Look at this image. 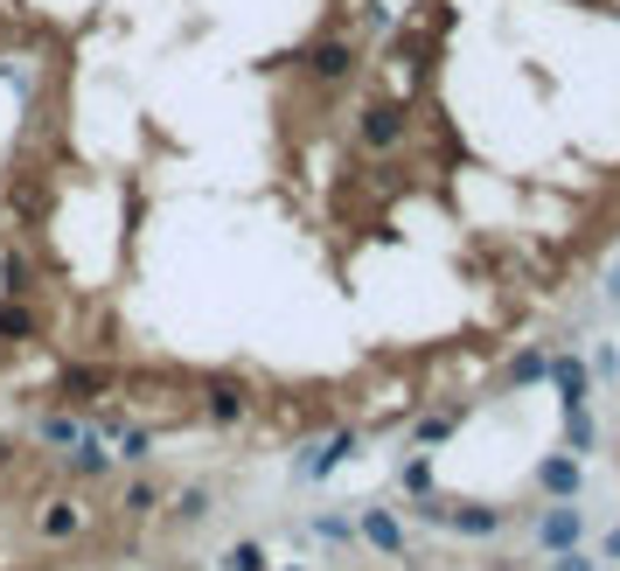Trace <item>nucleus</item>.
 <instances>
[{
  "instance_id": "1",
  "label": "nucleus",
  "mask_w": 620,
  "mask_h": 571,
  "mask_svg": "<svg viewBox=\"0 0 620 571\" xmlns=\"http://www.w3.org/2000/svg\"><path fill=\"white\" fill-rule=\"evenodd\" d=\"M91 523H98V509L77 495V488H70V495H42V502H36V537L49 543V551H63V543H84Z\"/></svg>"
},
{
  "instance_id": "2",
  "label": "nucleus",
  "mask_w": 620,
  "mask_h": 571,
  "mask_svg": "<svg viewBox=\"0 0 620 571\" xmlns=\"http://www.w3.org/2000/svg\"><path fill=\"white\" fill-rule=\"evenodd\" d=\"M411 515H419V523H447V530H460V537H496V530L509 523V509H488V502H439V495H419V502H411Z\"/></svg>"
},
{
  "instance_id": "3",
  "label": "nucleus",
  "mask_w": 620,
  "mask_h": 571,
  "mask_svg": "<svg viewBox=\"0 0 620 571\" xmlns=\"http://www.w3.org/2000/svg\"><path fill=\"white\" fill-rule=\"evenodd\" d=\"M404 133H411V119H404L398 98H363V112H356V147L363 153H398Z\"/></svg>"
},
{
  "instance_id": "4",
  "label": "nucleus",
  "mask_w": 620,
  "mask_h": 571,
  "mask_svg": "<svg viewBox=\"0 0 620 571\" xmlns=\"http://www.w3.org/2000/svg\"><path fill=\"white\" fill-rule=\"evenodd\" d=\"M119 391V377L106 370V362H63V377H57V391H49V404L57 411H91L98 398H112Z\"/></svg>"
},
{
  "instance_id": "5",
  "label": "nucleus",
  "mask_w": 620,
  "mask_h": 571,
  "mask_svg": "<svg viewBox=\"0 0 620 571\" xmlns=\"http://www.w3.org/2000/svg\"><path fill=\"white\" fill-rule=\"evenodd\" d=\"M196 411H202L210 425H244V419H251V383H244V377H202Z\"/></svg>"
},
{
  "instance_id": "6",
  "label": "nucleus",
  "mask_w": 620,
  "mask_h": 571,
  "mask_svg": "<svg viewBox=\"0 0 620 571\" xmlns=\"http://www.w3.org/2000/svg\"><path fill=\"white\" fill-rule=\"evenodd\" d=\"M300 63H307V77H314L321 91H342L349 77H356V42H349V36H328V42L307 49Z\"/></svg>"
},
{
  "instance_id": "7",
  "label": "nucleus",
  "mask_w": 620,
  "mask_h": 571,
  "mask_svg": "<svg viewBox=\"0 0 620 571\" xmlns=\"http://www.w3.org/2000/svg\"><path fill=\"white\" fill-rule=\"evenodd\" d=\"M579 537H586V515L572 502H551L544 515H537V543L558 558V551H579Z\"/></svg>"
},
{
  "instance_id": "8",
  "label": "nucleus",
  "mask_w": 620,
  "mask_h": 571,
  "mask_svg": "<svg viewBox=\"0 0 620 571\" xmlns=\"http://www.w3.org/2000/svg\"><path fill=\"white\" fill-rule=\"evenodd\" d=\"M544 383L558 391L564 411H579V404L592 398V362H586V355H551V377H544Z\"/></svg>"
},
{
  "instance_id": "9",
  "label": "nucleus",
  "mask_w": 620,
  "mask_h": 571,
  "mask_svg": "<svg viewBox=\"0 0 620 571\" xmlns=\"http://www.w3.org/2000/svg\"><path fill=\"white\" fill-rule=\"evenodd\" d=\"M356 543H370L377 558H404V523H398V509H363Z\"/></svg>"
},
{
  "instance_id": "10",
  "label": "nucleus",
  "mask_w": 620,
  "mask_h": 571,
  "mask_svg": "<svg viewBox=\"0 0 620 571\" xmlns=\"http://www.w3.org/2000/svg\"><path fill=\"white\" fill-rule=\"evenodd\" d=\"M356 447H363V439H356V432H328L314 453H300V460H293V474H300V481H321V474H334V467H342V460H349Z\"/></svg>"
},
{
  "instance_id": "11",
  "label": "nucleus",
  "mask_w": 620,
  "mask_h": 571,
  "mask_svg": "<svg viewBox=\"0 0 620 571\" xmlns=\"http://www.w3.org/2000/svg\"><path fill=\"white\" fill-rule=\"evenodd\" d=\"M36 334H42L36 300H8V293H0V349H29Z\"/></svg>"
},
{
  "instance_id": "12",
  "label": "nucleus",
  "mask_w": 620,
  "mask_h": 571,
  "mask_svg": "<svg viewBox=\"0 0 620 571\" xmlns=\"http://www.w3.org/2000/svg\"><path fill=\"white\" fill-rule=\"evenodd\" d=\"M0 293H8V300H36L42 293V272H36V258L21 251V244L0 251Z\"/></svg>"
},
{
  "instance_id": "13",
  "label": "nucleus",
  "mask_w": 620,
  "mask_h": 571,
  "mask_svg": "<svg viewBox=\"0 0 620 571\" xmlns=\"http://www.w3.org/2000/svg\"><path fill=\"white\" fill-rule=\"evenodd\" d=\"M112 467H119V460H112V447H106L98 432H91V439H77V447L63 453V474H70V481H106Z\"/></svg>"
},
{
  "instance_id": "14",
  "label": "nucleus",
  "mask_w": 620,
  "mask_h": 571,
  "mask_svg": "<svg viewBox=\"0 0 620 571\" xmlns=\"http://www.w3.org/2000/svg\"><path fill=\"white\" fill-rule=\"evenodd\" d=\"M537 488H544L551 502H579V488H586V474H579V460H572V453H551L544 467H537Z\"/></svg>"
},
{
  "instance_id": "15",
  "label": "nucleus",
  "mask_w": 620,
  "mask_h": 571,
  "mask_svg": "<svg viewBox=\"0 0 620 571\" xmlns=\"http://www.w3.org/2000/svg\"><path fill=\"white\" fill-rule=\"evenodd\" d=\"M0 202H8L21 223H42V217H49V181H36V174H29V181H8Z\"/></svg>"
},
{
  "instance_id": "16",
  "label": "nucleus",
  "mask_w": 620,
  "mask_h": 571,
  "mask_svg": "<svg viewBox=\"0 0 620 571\" xmlns=\"http://www.w3.org/2000/svg\"><path fill=\"white\" fill-rule=\"evenodd\" d=\"M153 509H161V481H147V474H140V481H126V488H119V515H126V523H147Z\"/></svg>"
},
{
  "instance_id": "17",
  "label": "nucleus",
  "mask_w": 620,
  "mask_h": 571,
  "mask_svg": "<svg viewBox=\"0 0 620 571\" xmlns=\"http://www.w3.org/2000/svg\"><path fill=\"white\" fill-rule=\"evenodd\" d=\"M42 439H49L57 453H70L77 439H91V419H77V411H49V419H42Z\"/></svg>"
},
{
  "instance_id": "18",
  "label": "nucleus",
  "mask_w": 620,
  "mask_h": 571,
  "mask_svg": "<svg viewBox=\"0 0 620 571\" xmlns=\"http://www.w3.org/2000/svg\"><path fill=\"white\" fill-rule=\"evenodd\" d=\"M174 523H182V530H196V523H210V488H202V481H189L182 495H174Z\"/></svg>"
},
{
  "instance_id": "19",
  "label": "nucleus",
  "mask_w": 620,
  "mask_h": 571,
  "mask_svg": "<svg viewBox=\"0 0 620 571\" xmlns=\"http://www.w3.org/2000/svg\"><path fill=\"white\" fill-rule=\"evenodd\" d=\"M564 447H572V460L592 453V411H586V404H579V411H564Z\"/></svg>"
},
{
  "instance_id": "20",
  "label": "nucleus",
  "mask_w": 620,
  "mask_h": 571,
  "mask_svg": "<svg viewBox=\"0 0 620 571\" xmlns=\"http://www.w3.org/2000/svg\"><path fill=\"white\" fill-rule=\"evenodd\" d=\"M223 571H266V543H258V537L230 543V551H223Z\"/></svg>"
},
{
  "instance_id": "21",
  "label": "nucleus",
  "mask_w": 620,
  "mask_h": 571,
  "mask_svg": "<svg viewBox=\"0 0 620 571\" xmlns=\"http://www.w3.org/2000/svg\"><path fill=\"white\" fill-rule=\"evenodd\" d=\"M509 377H516V383H544V377H551V355H544V349H523V355L509 362Z\"/></svg>"
},
{
  "instance_id": "22",
  "label": "nucleus",
  "mask_w": 620,
  "mask_h": 571,
  "mask_svg": "<svg viewBox=\"0 0 620 571\" xmlns=\"http://www.w3.org/2000/svg\"><path fill=\"white\" fill-rule=\"evenodd\" d=\"M398 481H404V495H411V502H419V495H432V467H426L419 453H411V460L398 467Z\"/></svg>"
},
{
  "instance_id": "23",
  "label": "nucleus",
  "mask_w": 620,
  "mask_h": 571,
  "mask_svg": "<svg viewBox=\"0 0 620 571\" xmlns=\"http://www.w3.org/2000/svg\"><path fill=\"white\" fill-rule=\"evenodd\" d=\"M447 432H453V411H432V419H419V447H439Z\"/></svg>"
},
{
  "instance_id": "24",
  "label": "nucleus",
  "mask_w": 620,
  "mask_h": 571,
  "mask_svg": "<svg viewBox=\"0 0 620 571\" xmlns=\"http://www.w3.org/2000/svg\"><path fill=\"white\" fill-rule=\"evenodd\" d=\"M314 530H321L328 543H356V523H349V515H314Z\"/></svg>"
},
{
  "instance_id": "25",
  "label": "nucleus",
  "mask_w": 620,
  "mask_h": 571,
  "mask_svg": "<svg viewBox=\"0 0 620 571\" xmlns=\"http://www.w3.org/2000/svg\"><path fill=\"white\" fill-rule=\"evenodd\" d=\"M14 453H21V447H14V432H0V474L14 467Z\"/></svg>"
},
{
  "instance_id": "26",
  "label": "nucleus",
  "mask_w": 620,
  "mask_h": 571,
  "mask_svg": "<svg viewBox=\"0 0 620 571\" xmlns=\"http://www.w3.org/2000/svg\"><path fill=\"white\" fill-rule=\"evenodd\" d=\"M551 571H592V564H586L579 551H558V564H551Z\"/></svg>"
},
{
  "instance_id": "27",
  "label": "nucleus",
  "mask_w": 620,
  "mask_h": 571,
  "mask_svg": "<svg viewBox=\"0 0 620 571\" xmlns=\"http://www.w3.org/2000/svg\"><path fill=\"white\" fill-rule=\"evenodd\" d=\"M600 551H607V564H620V523L607 530V543H600Z\"/></svg>"
},
{
  "instance_id": "28",
  "label": "nucleus",
  "mask_w": 620,
  "mask_h": 571,
  "mask_svg": "<svg viewBox=\"0 0 620 571\" xmlns=\"http://www.w3.org/2000/svg\"><path fill=\"white\" fill-rule=\"evenodd\" d=\"M607 293H613V300H620V272H613V286H607Z\"/></svg>"
},
{
  "instance_id": "29",
  "label": "nucleus",
  "mask_w": 620,
  "mask_h": 571,
  "mask_svg": "<svg viewBox=\"0 0 620 571\" xmlns=\"http://www.w3.org/2000/svg\"><path fill=\"white\" fill-rule=\"evenodd\" d=\"M21 571H42V564H21Z\"/></svg>"
},
{
  "instance_id": "30",
  "label": "nucleus",
  "mask_w": 620,
  "mask_h": 571,
  "mask_svg": "<svg viewBox=\"0 0 620 571\" xmlns=\"http://www.w3.org/2000/svg\"><path fill=\"white\" fill-rule=\"evenodd\" d=\"M613 370H620V362H613Z\"/></svg>"
}]
</instances>
